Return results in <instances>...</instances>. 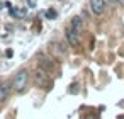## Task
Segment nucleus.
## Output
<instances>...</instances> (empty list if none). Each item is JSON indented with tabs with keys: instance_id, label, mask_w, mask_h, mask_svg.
Returning <instances> with one entry per match:
<instances>
[{
	"instance_id": "nucleus-4",
	"label": "nucleus",
	"mask_w": 124,
	"mask_h": 119,
	"mask_svg": "<svg viewBox=\"0 0 124 119\" xmlns=\"http://www.w3.org/2000/svg\"><path fill=\"white\" fill-rule=\"evenodd\" d=\"M105 7H107V0H90V10H92L95 16L104 14Z\"/></svg>"
},
{
	"instance_id": "nucleus-5",
	"label": "nucleus",
	"mask_w": 124,
	"mask_h": 119,
	"mask_svg": "<svg viewBox=\"0 0 124 119\" xmlns=\"http://www.w3.org/2000/svg\"><path fill=\"white\" fill-rule=\"evenodd\" d=\"M38 65H39L41 70H44V71H48V73H53V71H54V63H53L51 58L39 56V58H38Z\"/></svg>"
},
{
	"instance_id": "nucleus-8",
	"label": "nucleus",
	"mask_w": 124,
	"mask_h": 119,
	"mask_svg": "<svg viewBox=\"0 0 124 119\" xmlns=\"http://www.w3.org/2000/svg\"><path fill=\"white\" fill-rule=\"evenodd\" d=\"M49 51H51L53 55H56V56H61V55L65 53V49H63V48H60V44H58V43H54V44L51 43V44H49Z\"/></svg>"
},
{
	"instance_id": "nucleus-3",
	"label": "nucleus",
	"mask_w": 124,
	"mask_h": 119,
	"mask_svg": "<svg viewBox=\"0 0 124 119\" xmlns=\"http://www.w3.org/2000/svg\"><path fill=\"white\" fill-rule=\"evenodd\" d=\"M65 36H66V41H68V44H70V46H77V44L80 43V32H77L71 26H68V27H66Z\"/></svg>"
},
{
	"instance_id": "nucleus-14",
	"label": "nucleus",
	"mask_w": 124,
	"mask_h": 119,
	"mask_svg": "<svg viewBox=\"0 0 124 119\" xmlns=\"http://www.w3.org/2000/svg\"><path fill=\"white\" fill-rule=\"evenodd\" d=\"M2 7H4V4H2V0H0V9H2Z\"/></svg>"
},
{
	"instance_id": "nucleus-6",
	"label": "nucleus",
	"mask_w": 124,
	"mask_h": 119,
	"mask_svg": "<svg viewBox=\"0 0 124 119\" xmlns=\"http://www.w3.org/2000/svg\"><path fill=\"white\" fill-rule=\"evenodd\" d=\"M10 83L9 82H4V83H0V102H4L7 100V97L10 95Z\"/></svg>"
},
{
	"instance_id": "nucleus-1",
	"label": "nucleus",
	"mask_w": 124,
	"mask_h": 119,
	"mask_svg": "<svg viewBox=\"0 0 124 119\" xmlns=\"http://www.w3.org/2000/svg\"><path fill=\"white\" fill-rule=\"evenodd\" d=\"M27 82H29V71H26V70H22V71H19L16 77H14V80H12V87L16 88V92H24V88L27 87Z\"/></svg>"
},
{
	"instance_id": "nucleus-10",
	"label": "nucleus",
	"mask_w": 124,
	"mask_h": 119,
	"mask_svg": "<svg viewBox=\"0 0 124 119\" xmlns=\"http://www.w3.org/2000/svg\"><path fill=\"white\" fill-rule=\"evenodd\" d=\"M119 4V0H107V5H116Z\"/></svg>"
},
{
	"instance_id": "nucleus-13",
	"label": "nucleus",
	"mask_w": 124,
	"mask_h": 119,
	"mask_svg": "<svg viewBox=\"0 0 124 119\" xmlns=\"http://www.w3.org/2000/svg\"><path fill=\"white\" fill-rule=\"evenodd\" d=\"M119 4H121V5H124V0H119Z\"/></svg>"
},
{
	"instance_id": "nucleus-12",
	"label": "nucleus",
	"mask_w": 124,
	"mask_h": 119,
	"mask_svg": "<svg viewBox=\"0 0 124 119\" xmlns=\"http://www.w3.org/2000/svg\"><path fill=\"white\" fill-rule=\"evenodd\" d=\"M87 119H99V117H97V116H95V117H93V116H88Z\"/></svg>"
},
{
	"instance_id": "nucleus-2",
	"label": "nucleus",
	"mask_w": 124,
	"mask_h": 119,
	"mask_svg": "<svg viewBox=\"0 0 124 119\" xmlns=\"http://www.w3.org/2000/svg\"><path fill=\"white\" fill-rule=\"evenodd\" d=\"M34 82H36L39 87H43L44 90H49V88H51V80H49V77H48V71H44V70H41V68H38V70L34 71Z\"/></svg>"
},
{
	"instance_id": "nucleus-9",
	"label": "nucleus",
	"mask_w": 124,
	"mask_h": 119,
	"mask_svg": "<svg viewBox=\"0 0 124 119\" xmlns=\"http://www.w3.org/2000/svg\"><path fill=\"white\" fill-rule=\"evenodd\" d=\"M58 14H56V10H53V9H49V10H46V17L48 19H54Z\"/></svg>"
},
{
	"instance_id": "nucleus-11",
	"label": "nucleus",
	"mask_w": 124,
	"mask_h": 119,
	"mask_svg": "<svg viewBox=\"0 0 124 119\" xmlns=\"http://www.w3.org/2000/svg\"><path fill=\"white\" fill-rule=\"evenodd\" d=\"M27 4H29V7H36V0H27Z\"/></svg>"
},
{
	"instance_id": "nucleus-7",
	"label": "nucleus",
	"mask_w": 124,
	"mask_h": 119,
	"mask_svg": "<svg viewBox=\"0 0 124 119\" xmlns=\"http://www.w3.org/2000/svg\"><path fill=\"white\" fill-rule=\"evenodd\" d=\"M70 26L77 31V32H82L83 31V27H85V24H83V19L80 17V16H75L71 21H70Z\"/></svg>"
}]
</instances>
